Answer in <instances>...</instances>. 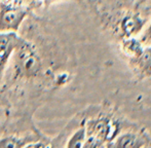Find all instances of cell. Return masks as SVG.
Returning a JSON list of instances; mask_svg holds the SVG:
<instances>
[{"label": "cell", "instance_id": "cell-1", "mask_svg": "<svg viewBox=\"0 0 151 148\" xmlns=\"http://www.w3.org/2000/svg\"><path fill=\"white\" fill-rule=\"evenodd\" d=\"M86 139L83 147L108 146L110 142L119 134L118 124L108 115H98L86 124Z\"/></svg>", "mask_w": 151, "mask_h": 148}, {"label": "cell", "instance_id": "cell-2", "mask_svg": "<svg viewBox=\"0 0 151 148\" xmlns=\"http://www.w3.org/2000/svg\"><path fill=\"white\" fill-rule=\"evenodd\" d=\"M14 73L19 77L33 78L40 73L42 68L41 60L33 44L23 39L14 52Z\"/></svg>", "mask_w": 151, "mask_h": 148}, {"label": "cell", "instance_id": "cell-3", "mask_svg": "<svg viewBox=\"0 0 151 148\" xmlns=\"http://www.w3.org/2000/svg\"><path fill=\"white\" fill-rule=\"evenodd\" d=\"M27 14L22 0H0V32H18Z\"/></svg>", "mask_w": 151, "mask_h": 148}, {"label": "cell", "instance_id": "cell-4", "mask_svg": "<svg viewBox=\"0 0 151 148\" xmlns=\"http://www.w3.org/2000/svg\"><path fill=\"white\" fill-rule=\"evenodd\" d=\"M108 147H151V135L145 130L119 133Z\"/></svg>", "mask_w": 151, "mask_h": 148}, {"label": "cell", "instance_id": "cell-5", "mask_svg": "<svg viewBox=\"0 0 151 148\" xmlns=\"http://www.w3.org/2000/svg\"><path fill=\"white\" fill-rule=\"evenodd\" d=\"M23 38L17 32H0V80L2 78L10 58Z\"/></svg>", "mask_w": 151, "mask_h": 148}, {"label": "cell", "instance_id": "cell-6", "mask_svg": "<svg viewBox=\"0 0 151 148\" xmlns=\"http://www.w3.org/2000/svg\"><path fill=\"white\" fill-rule=\"evenodd\" d=\"M129 64L139 79L151 77V45H145L136 58L129 59Z\"/></svg>", "mask_w": 151, "mask_h": 148}, {"label": "cell", "instance_id": "cell-7", "mask_svg": "<svg viewBox=\"0 0 151 148\" xmlns=\"http://www.w3.org/2000/svg\"><path fill=\"white\" fill-rule=\"evenodd\" d=\"M145 22L140 17L136 14H127L120 20V31L123 33L124 37L135 36L141 32L144 28Z\"/></svg>", "mask_w": 151, "mask_h": 148}, {"label": "cell", "instance_id": "cell-8", "mask_svg": "<svg viewBox=\"0 0 151 148\" xmlns=\"http://www.w3.org/2000/svg\"><path fill=\"white\" fill-rule=\"evenodd\" d=\"M144 44L142 41L135 36H129L124 37L120 43V50L124 54L125 57L129 59L136 58L141 54V52L144 48Z\"/></svg>", "mask_w": 151, "mask_h": 148}, {"label": "cell", "instance_id": "cell-9", "mask_svg": "<svg viewBox=\"0 0 151 148\" xmlns=\"http://www.w3.org/2000/svg\"><path fill=\"white\" fill-rule=\"evenodd\" d=\"M86 126L82 124L78 130H76L73 133L71 137H70L69 141L66 144L68 147H83V144L86 142Z\"/></svg>", "mask_w": 151, "mask_h": 148}, {"label": "cell", "instance_id": "cell-10", "mask_svg": "<svg viewBox=\"0 0 151 148\" xmlns=\"http://www.w3.org/2000/svg\"><path fill=\"white\" fill-rule=\"evenodd\" d=\"M140 40L144 45H151V22L145 27Z\"/></svg>", "mask_w": 151, "mask_h": 148}, {"label": "cell", "instance_id": "cell-11", "mask_svg": "<svg viewBox=\"0 0 151 148\" xmlns=\"http://www.w3.org/2000/svg\"><path fill=\"white\" fill-rule=\"evenodd\" d=\"M148 79H149V81L151 82V77H149V78H148Z\"/></svg>", "mask_w": 151, "mask_h": 148}]
</instances>
